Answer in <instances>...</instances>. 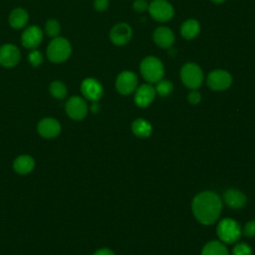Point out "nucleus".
<instances>
[{
    "instance_id": "nucleus-1",
    "label": "nucleus",
    "mask_w": 255,
    "mask_h": 255,
    "mask_svg": "<svg viewBox=\"0 0 255 255\" xmlns=\"http://www.w3.org/2000/svg\"><path fill=\"white\" fill-rule=\"evenodd\" d=\"M222 209V201L213 191H202L192 200V212L195 218L204 225L217 221Z\"/></svg>"
},
{
    "instance_id": "nucleus-2",
    "label": "nucleus",
    "mask_w": 255,
    "mask_h": 255,
    "mask_svg": "<svg viewBox=\"0 0 255 255\" xmlns=\"http://www.w3.org/2000/svg\"><path fill=\"white\" fill-rule=\"evenodd\" d=\"M72 54V45L64 37L54 38L48 45L47 57L54 64L67 61Z\"/></svg>"
},
{
    "instance_id": "nucleus-3",
    "label": "nucleus",
    "mask_w": 255,
    "mask_h": 255,
    "mask_svg": "<svg viewBox=\"0 0 255 255\" xmlns=\"http://www.w3.org/2000/svg\"><path fill=\"white\" fill-rule=\"evenodd\" d=\"M139 71L142 78L148 83H157L164 76V67L162 62L153 56H147L141 61Z\"/></svg>"
},
{
    "instance_id": "nucleus-4",
    "label": "nucleus",
    "mask_w": 255,
    "mask_h": 255,
    "mask_svg": "<svg viewBox=\"0 0 255 255\" xmlns=\"http://www.w3.org/2000/svg\"><path fill=\"white\" fill-rule=\"evenodd\" d=\"M219 239L227 244L235 243L242 234L240 225L232 218H224L219 221L216 229Z\"/></svg>"
},
{
    "instance_id": "nucleus-5",
    "label": "nucleus",
    "mask_w": 255,
    "mask_h": 255,
    "mask_svg": "<svg viewBox=\"0 0 255 255\" xmlns=\"http://www.w3.org/2000/svg\"><path fill=\"white\" fill-rule=\"evenodd\" d=\"M203 72L195 63H185L180 70V79L185 87L191 90L198 89L203 83Z\"/></svg>"
},
{
    "instance_id": "nucleus-6",
    "label": "nucleus",
    "mask_w": 255,
    "mask_h": 255,
    "mask_svg": "<svg viewBox=\"0 0 255 255\" xmlns=\"http://www.w3.org/2000/svg\"><path fill=\"white\" fill-rule=\"evenodd\" d=\"M147 10L152 19L157 22H167L174 15V9L167 0H152Z\"/></svg>"
},
{
    "instance_id": "nucleus-7",
    "label": "nucleus",
    "mask_w": 255,
    "mask_h": 255,
    "mask_svg": "<svg viewBox=\"0 0 255 255\" xmlns=\"http://www.w3.org/2000/svg\"><path fill=\"white\" fill-rule=\"evenodd\" d=\"M207 86L213 91L227 90L232 84V77L229 72L216 69L211 71L207 76Z\"/></svg>"
},
{
    "instance_id": "nucleus-8",
    "label": "nucleus",
    "mask_w": 255,
    "mask_h": 255,
    "mask_svg": "<svg viewBox=\"0 0 255 255\" xmlns=\"http://www.w3.org/2000/svg\"><path fill=\"white\" fill-rule=\"evenodd\" d=\"M65 110L69 118L74 121H81L88 115V105L86 101L79 96L71 97L66 102Z\"/></svg>"
},
{
    "instance_id": "nucleus-9",
    "label": "nucleus",
    "mask_w": 255,
    "mask_h": 255,
    "mask_svg": "<svg viewBox=\"0 0 255 255\" xmlns=\"http://www.w3.org/2000/svg\"><path fill=\"white\" fill-rule=\"evenodd\" d=\"M137 87V77L131 71H123L116 80V88L122 95H129Z\"/></svg>"
},
{
    "instance_id": "nucleus-10",
    "label": "nucleus",
    "mask_w": 255,
    "mask_h": 255,
    "mask_svg": "<svg viewBox=\"0 0 255 255\" xmlns=\"http://www.w3.org/2000/svg\"><path fill=\"white\" fill-rule=\"evenodd\" d=\"M21 59V53L17 46L13 44H4L0 47V65L5 68H13L18 65Z\"/></svg>"
},
{
    "instance_id": "nucleus-11",
    "label": "nucleus",
    "mask_w": 255,
    "mask_h": 255,
    "mask_svg": "<svg viewBox=\"0 0 255 255\" xmlns=\"http://www.w3.org/2000/svg\"><path fill=\"white\" fill-rule=\"evenodd\" d=\"M81 92L87 100L98 102L103 97L104 88L97 79L87 78L81 84Z\"/></svg>"
},
{
    "instance_id": "nucleus-12",
    "label": "nucleus",
    "mask_w": 255,
    "mask_h": 255,
    "mask_svg": "<svg viewBox=\"0 0 255 255\" xmlns=\"http://www.w3.org/2000/svg\"><path fill=\"white\" fill-rule=\"evenodd\" d=\"M132 36V30L128 23H118L116 24L111 32L110 39L113 44L117 46H123L129 42Z\"/></svg>"
},
{
    "instance_id": "nucleus-13",
    "label": "nucleus",
    "mask_w": 255,
    "mask_h": 255,
    "mask_svg": "<svg viewBox=\"0 0 255 255\" xmlns=\"http://www.w3.org/2000/svg\"><path fill=\"white\" fill-rule=\"evenodd\" d=\"M42 40H43V32L40 29V27L36 25L27 27L21 35L22 45L29 50L36 49L42 43Z\"/></svg>"
},
{
    "instance_id": "nucleus-14",
    "label": "nucleus",
    "mask_w": 255,
    "mask_h": 255,
    "mask_svg": "<svg viewBox=\"0 0 255 255\" xmlns=\"http://www.w3.org/2000/svg\"><path fill=\"white\" fill-rule=\"evenodd\" d=\"M62 127L54 118H44L37 125L38 133L45 138H54L60 134Z\"/></svg>"
},
{
    "instance_id": "nucleus-15",
    "label": "nucleus",
    "mask_w": 255,
    "mask_h": 255,
    "mask_svg": "<svg viewBox=\"0 0 255 255\" xmlns=\"http://www.w3.org/2000/svg\"><path fill=\"white\" fill-rule=\"evenodd\" d=\"M155 89L149 84L140 85L136 88L134 94V103L139 108H146L149 106L155 97Z\"/></svg>"
},
{
    "instance_id": "nucleus-16",
    "label": "nucleus",
    "mask_w": 255,
    "mask_h": 255,
    "mask_svg": "<svg viewBox=\"0 0 255 255\" xmlns=\"http://www.w3.org/2000/svg\"><path fill=\"white\" fill-rule=\"evenodd\" d=\"M152 39L159 48L167 49L173 45L175 37L173 32L169 28L160 26L153 31Z\"/></svg>"
},
{
    "instance_id": "nucleus-17",
    "label": "nucleus",
    "mask_w": 255,
    "mask_h": 255,
    "mask_svg": "<svg viewBox=\"0 0 255 255\" xmlns=\"http://www.w3.org/2000/svg\"><path fill=\"white\" fill-rule=\"evenodd\" d=\"M223 198L225 203L230 208H233V209H238L243 207L247 200L245 194L235 188L227 189L223 194Z\"/></svg>"
},
{
    "instance_id": "nucleus-18",
    "label": "nucleus",
    "mask_w": 255,
    "mask_h": 255,
    "mask_svg": "<svg viewBox=\"0 0 255 255\" xmlns=\"http://www.w3.org/2000/svg\"><path fill=\"white\" fill-rule=\"evenodd\" d=\"M35 167V160L28 154H21L13 161V169L15 172L25 175L33 171Z\"/></svg>"
},
{
    "instance_id": "nucleus-19",
    "label": "nucleus",
    "mask_w": 255,
    "mask_h": 255,
    "mask_svg": "<svg viewBox=\"0 0 255 255\" xmlns=\"http://www.w3.org/2000/svg\"><path fill=\"white\" fill-rule=\"evenodd\" d=\"M9 24L14 29H22L24 28L29 21V15L28 12L21 7L15 8L11 11L9 17H8Z\"/></svg>"
},
{
    "instance_id": "nucleus-20",
    "label": "nucleus",
    "mask_w": 255,
    "mask_h": 255,
    "mask_svg": "<svg viewBox=\"0 0 255 255\" xmlns=\"http://www.w3.org/2000/svg\"><path fill=\"white\" fill-rule=\"evenodd\" d=\"M200 32V24L195 19H188L180 26V34L186 40L195 38Z\"/></svg>"
},
{
    "instance_id": "nucleus-21",
    "label": "nucleus",
    "mask_w": 255,
    "mask_h": 255,
    "mask_svg": "<svg viewBox=\"0 0 255 255\" xmlns=\"http://www.w3.org/2000/svg\"><path fill=\"white\" fill-rule=\"evenodd\" d=\"M132 132L138 137H147L152 131L151 125L144 119H136L131 124Z\"/></svg>"
},
{
    "instance_id": "nucleus-22",
    "label": "nucleus",
    "mask_w": 255,
    "mask_h": 255,
    "mask_svg": "<svg viewBox=\"0 0 255 255\" xmlns=\"http://www.w3.org/2000/svg\"><path fill=\"white\" fill-rule=\"evenodd\" d=\"M201 255H229L226 246L220 241H210L202 249Z\"/></svg>"
},
{
    "instance_id": "nucleus-23",
    "label": "nucleus",
    "mask_w": 255,
    "mask_h": 255,
    "mask_svg": "<svg viewBox=\"0 0 255 255\" xmlns=\"http://www.w3.org/2000/svg\"><path fill=\"white\" fill-rule=\"evenodd\" d=\"M49 91L50 94L53 98L57 99V100H63L66 98L67 94H68V90L66 85L61 82V81H53L50 86H49Z\"/></svg>"
},
{
    "instance_id": "nucleus-24",
    "label": "nucleus",
    "mask_w": 255,
    "mask_h": 255,
    "mask_svg": "<svg viewBox=\"0 0 255 255\" xmlns=\"http://www.w3.org/2000/svg\"><path fill=\"white\" fill-rule=\"evenodd\" d=\"M61 32V25L56 19H49L45 24V33L47 36L56 38Z\"/></svg>"
},
{
    "instance_id": "nucleus-25",
    "label": "nucleus",
    "mask_w": 255,
    "mask_h": 255,
    "mask_svg": "<svg viewBox=\"0 0 255 255\" xmlns=\"http://www.w3.org/2000/svg\"><path fill=\"white\" fill-rule=\"evenodd\" d=\"M173 90V85L171 82L168 80L161 79L156 83L155 86V92L160 96V97H166L168 96Z\"/></svg>"
},
{
    "instance_id": "nucleus-26",
    "label": "nucleus",
    "mask_w": 255,
    "mask_h": 255,
    "mask_svg": "<svg viewBox=\"0 0 255 255\" xmlns=\"http://www.w3.org/2000/svg\"><path fill=\"white\" fill-rule=\"evenodd\" d=\"M28 61L30 65H32L33 67H39L43 64V61H44L43 54L40 51L33 49L28 55Z\"/></svg>"
},
{
    "instance_id": "nucleus-27",
    "label": "nucleus",
    "mask_w": 255,
    "mask_h": 255,
    "mask_svg": "<svg viewBox=\"0 0 255 255\" xmlns=\"http://www.w3.org/2000/svg\"><path fill=\"white\" fill-rule=\"evenodd\" d=\"M232 255H252V249L247 243H237L233 248Z\"/></svg>"
},
{
    "instance_id": "nucleus-28",
    "label": "nucleus",
    "mask_w": 255,
    "mask_h": 255,
    "mask_svg": "<svg viewBox=\"0 0 255 255\" xmlns=\"http://www.w3.org/2000/svg\"><path fill=\"white\" fill-rule=\"evenodd\" d=\"M243 233L247 237L255 236V220L249 221L245 224L244 229H243Z\"/></svg>"
},
{
    "instance_id": "nucleus-29",
    "label": "nucleus",
    "mask_w": 255,
    "mask_h": 255,
    "mask_svg": "<svg viewBox=\"0 0 255 255\" xmlns=\"http://www.w3.org/2000/svg\"><path fill=\"white\" fill-rule=\"evenodd\" d=\"M132 7L136 12H144L145 10H147L148 4L146 0H134Z\"/></svg>"
},
{
    "instance_id": "nucleus-30",
    "label": "nucleus",
    "mask_w": 255,
    "mask_h": 255,
    "mask_svg": "<svg viewBox=\"0 0 255 255\" xmlns=\"http://www.w3.org/2000/svg\"><path fill=\"white\" fill-rule=\"evenodd\" d=\"M187 100H188V102H189L190 104L196 105V104H198V103L200 102V100H201V95H200L199 92H197L196 90H192V91L188 94Z\"/></svg>"
},
{
    "instance_id": "nucleus-31",
    "label": "nucleus",
    "mask_w": 255,
    "mask_h": 255,
    "mask_svg": "<svg viewBox=\"0 0 255 255\" xmlns=\"http://www.w3.org/2000/svg\"><path fill=\"white\" fill-rule=\"evenodd\" d=\"M109 7V0H94V8L97 11H105Z\"/></svg>"
},
{
    "instance_id": "nucleus-32",
    "label": "nucleus",
    "mask_w": 255,
    "mask_h": 255,
    "mask_svg": "<svg viewBox=\"0 0 255 255\" xmlns=\"http://www.w3.org/2000/svg\"><path fill=\"white\" fill-rule=\"evenodd\" d=\"M93 255H115V253L109 248H101L97 250Z\"/></svg>"
},
{
    "instance_id": "nucleus-33",
    "label": "nucleus",
    "mask_w": 255,
    "mask_h": 255,
    "mask_svg": "<svg viewBox=\"0 0 255 255\" xmlns=\"http://www.w3.org/2000/svg\"><path fill=\"white\" fill-rule=\"evenodd\" d=\"M99 110H100V106L97 104V102H94V104H93V106H92V111H93L94 113H98Z\"/></svg>"
},
{
    "instance_id": "nucleus-34",
    "label": "nucleus",
    "mask_w": 255,
    "mask_h": 255,
    "mask_svg": "<svg viewBox=\"0 0 255 255\" xmlns=\"http://www.w3.org/2000/svg\"><path fill=\"white\" fill-rule=\"evenodd\" d=\"M212 2H214V3H217V4H219V3H223L224 1H226V0H211Z\"/></svg>"
}]
</instances>
